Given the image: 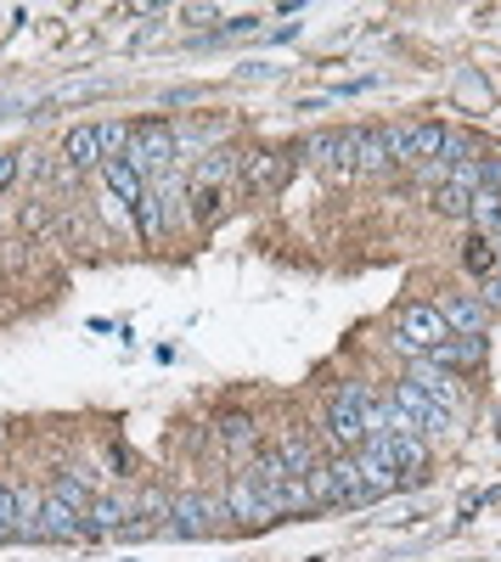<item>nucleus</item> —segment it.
I'll return each mask as SVG.
<instances>
[{"instance_id": "1", "label": "nucleus", "mask_w": 501, "mask_h": 562, "mask_svg": "<svg viewBox=\"0 0 501 562\" xmlns=\"http://www.w3.org/2000/svg\"><path fill=\"white\" fill-rule=\"evenodd\" d=\"M310 490V506H367V479H360V461L349 450H338L333 461H322L315 473L304 479Z\"/></svg>"}, {"instance_id": "2", "label": "nucleus", "mask_w": 501, "mask_h": 562, "mask_svg": "<svg viewBox=\"0 0 501 562\" xmlns=\"http://www.w3.org/2000/svg\"><path fill=\"white\" fill-rule=\"evenodd\" d=\"M450 338V326L439 315V304H400L394 310V344L405 355H434Z\"/></svg>"}, {"instance_id": "3", "label": "nucleus", "mask_w": 501, "mask_h": 562, "mask_svg": "<svg viewBox=\"0 0 501 562\" xmlns=\"http://www.w3.org/2000/svg\"><path fill=\"white\" fill-rule=\"evenodd\" d=\"M293 153H270V147H259V153H243L237 158V186L248 198H277L282 186H288V175H293Z\"/></svg>"}, {"instance_id": "4", "label": "nucleus", "mask_w": 501, "mask_h": 562, "mask_svg": "<svg viewBox=\"0 0 501 562\" xmlns=\"http://www.w3.org/2000/svg\"><path fill=\"white\" fill-rule=\"evenodd\" d=\"M175 147H180V140H175V130L164 124V119H142V124H130V164L135 169H142V175H153V169H175Z\"/></svg>"}, {"instance_id": "5", "label": "nucleus", "mask_w": 501, "mask_h": 562, "mask_svg": "<svg viewBox=\"0 0 501 562\" xmlns=\"http://www.w3.org/2000/svg\"><path fill=\"white\" fill-rule=\"evenodd\" d=\"M293 158L327 169V175H349L360 158V130H315L304 147H293Z\"/></svg>"}, {"instance_id": "6", "label": "nucleus", "mask_w": 501, "mask_h": 562, "mask_svg": "<svg viewBox=\"0 0 501 562\" xmlns=\"http://www.w3.org/2000/svg\"><path fill=\"white\" fill-rule=\"evenodd\" d=\"M214 512H220V501H209V495H198V490L175 495V501H169V524H164V535H175V540H203L209 524H214Z\"/></svg>"}, {"instance_id": "7", "label": "nucleus", "mask_w": 501, "mask_h": 562, "mask_svg": "<svg viewBox=\"0 0 501 562\" xmlns=\"http://www.w3.org/2000/svg\"><path fill=\"white\" fill-rule=\"evenodd\" d=\"M400 411H405V422H412V434L417 439H434V434H445L450 428V411L445 405H434L417 383H394V394H389Z\"/></svg>"}, {"instance_id": "8", "label": "nucleus", "mask_w": 501, "mask_h": 562, "mask_svg": "<svg viewBox=\"0 0 501 562\" xmlns=\"http://www.w3.org/2000/svg\"><path fill=\"white\" fill-rule=\"evenodd\" d=\"M355 461H360V479H367V495H372V501L405 490V479H400V467H394V456H389L383 439H367V445L355 450Z\"/></svg>"}, {"instance_id": "9", "label": "nucleus", "mask_w": 501, "mask_h": 562, "mask_svg": "<svg viewBox=\"0 0 501 562\" xmlns=\"http://www.w3.org/2000/svg\"><path fill=\"white\" fill-rule=\"evenodd\" d=\"M40 540H57V546H68V540H90V518L45 490V506H40Z\"/></svg>"}, {"instance_id": "10", "label": "nucleus", "mask_w": 501, "mask_h": 562, "mask_svg": "<svg viewBox=\"0 0 501 562\" xmlns=\"http://www.w3.org/2000/svg\"><path fill=\"white\" fill-rule=\"evenodd\" d=\"M439 315L450 326V338H485V326H490V310L479 304V293H450Z\"/></svg>"}, {"instance_id": "11", "label": "nucleus", "mask_w": 501, "mask_h": 562, "mask_svg": "<svg viewBox=\"0 0 501 562\" xmlns=\"http://www.w3.org/2000/svg\"><path fill=\"white\" fill-rule=\"evenodd\" d=\"M225 512H232L237 524H270L277 512H270V501L254 490V479L248 473H232V484H225V501H220Z\"/></svg>"}, {"instance_id": "12", "label": "nucleus", "mask_w": 501, "mask_h": 562, "mask_svg": "<svg viewBox=\"0 0 501 562\" xmlns=\"http://www.w3.org/2000/svg\"><path fill=\"white\" fill-rule=\"evenodd\" d=\"M322 428H327V439L338 445V450H360V445H367V422H360V411L349 405V400H338L333 394V405H327V416H322Z\"/></svg>"}, {"instance_id": "13", "label": "nucleus", "mask_w": 501, "mask_h": 562, "mask_svg": "<svg viewBox=\"0 0 501 562\" xmlns=\"http://www.w3.org/2000/svg\"><path fill=\"white\" fill-rule=\"evenodd\" d=\"M85 518H90V540H119L130 529V518H135V506L124 495H97Z\"/></svg>"}, {"instance_id": "14", "label": "nucleus", "mask_w": 501, "mask_h": 562, "mask_svg": "<svg viewBox=\"0 0 501 562\" xmlns=\"http://www.w3.org/2000/svg\"><path fill=\"white\" fill-rule=\"evenodd\" d=\"M63 164H68L74 175L102 169V130H97V124H74V130L63 135Z\"/></svg>"}, {"instance_id": "15", "label": "nucleus", "mask_w": 501, "mask_h": 562, "mask_svg": "<svg viewBox=\"0 0 501 562\" xmlns=\"http://www.w3.org/2000/svg\"><path fill=\"white\" fill-rule=\"evenodd\" d=\"M405 383H417L434 405L457 411V371H445V366H434V360H423V355H417V366H412V378H405Z\"/></svg>"}, {"instance_id": "16", "label": "nucleus", "mask_w": 501, "mask_h": 562, "mask_svg": "<svg viewBox=\"0 0 501 562\" xmlns=\"http://www.w3.org/2000/svg\"><path fill=\"white\" fill-rule=\"evenodd\" d=\"M102 180H108V192L119 198V209H135L147 198V180H142V169H135L130 158H108L102 164Z\"/></svg>"}, {"instance_id": "17", "label": "nucleus", "mask_w": 501, "mask_h": 562, "mask_svg": "<svg viewBox=\"0 0 501 562\" xmlns=\"http://www.w3.org/2000/svg\"><path fill=\"white\" fill-rule=\"evenodd\" d=\"M270 456L282 461V473H288V479H310L315 467H322V461H315V445H310L304 434H282L277 445H270Z\"/></svg>"}, {"instance_id": "18", "label": "nucleus", "mask_w": 501, "mask_h": 562, "mask_svg": "<svg viewBox=\"0 0 501 562\" xmlns=\"http://www.w3.org/2000/svg\"><path fill=\"white\" fill-rule=\"evenodd\" d=\"M220 445L232 450V456H254V450H259V422H254L248 411L220 416Z\"/></svg>"}, {"instance_id": "19", "label": "nucleus", "mask_w": 501, "mask_h": 562, "mask_svg": "<svg viewBox=\"0 0 501 562\" xmlns=\"http://www.w3.org/2000/svg\"><path fill=\"white\" fill-rule=\"evenodd\" d=\"M450 130L445 124H412V135H405V164H439Z\"/></svg>"}, {"instance_id": "20", "label": "nucleus", "mask_w": 501, "mask_h": 562, "mask_svg": "<svg viewBox=\"0 0 501 562\" xmlns=\"http://www.w3.org/2000/svg\"><path fill=\"white\" fill-rule=\"evenodd\" d=\"M383 445H389V456H394V467H400V479L417 484V479H423V461H428V445H423L417 434H394V439H383Z\"/></svg>"}, {"instance_id": "21", "label": "nucleus", "mask_w": 501, "mask_h": 562, "mask_svg": "<svg viewBox=\"0 0 501 562\" xmlns=\"http://www.w3.org/2000/svg\"><path fill=\"white\" fill-rule=\"evenodd\" d=\"M135 231H142L147 243L169 231V203H164V186H147V198L135 203Z\"/></svg>"}, {"instance_id": "22", "label": "nucleus", "mask_w": 501, "mask_h": 562, "mask_svg": "<svg viewBox=\"0 0 501 562\" xmlns=\"http://www.w3.org/2000/svg\"><path fill=\"white\" fill-rule=\"evenodd\" d=\"M423 360H434V366H445V371H463V366H479L485 360V338H445L434 355H423Z\"/></svg>"}, {"instance_id": "23", "label": "nucleus", "mask_w": 501, "mask_h": 562, "mask_svg": "<svg viewBox=\"0 0 501 562\" xmlns=\"http://www.w3.org/2000/svg\"><path fill=\"white\" fill-rule=\"evenodd\" d=\"M434 214H445V220H468V214H474V192H468L457 175H445V180L434 186Z\"/></svg>"}, {"instance_id": "24", "label": "nucleus", "mask_w": 501, "mask_h": 562, "mask_svg": "<svg viewBox=\"0 0 501 562\" xmlns=\"http://www.w3.org/2000/svg\"><path fill=\"white\" fill-rule=\"evenodd\" d=\"M237 158L243 153H203V164H198V175H192V186H225V180H237Z\"/></svg>"}, {"instance_id": "25", "label": "nucleus", "mask_w": 501, "mask_h": 562, "mask_svg": "<svg viewBox=\"0 0 501 562\" xmlns=\"http://www.w3.org/2000/svg\"><path fill=\"white\" fill-rule=\"evenodd\" d=\"M187 203H192L198 225H214L225 214V186H187Z\"/></svg>"}, {"instance_id": "26", "label": "nucleus", "mask_w": 501, "mask_h": 562, "mask_svg": "<svg viewBox=\"0 0 501 562\" xmlns=\"http://www.w3.org/2000/svg\"><path fill=\"white\" fill-rule=\"evenodd\" d=\"M355 169H367V175L394 169V158H389V147H383V130H360V158H355Z\"/></svg>"}, {"instance_id": "27", "label": "nucleus", "mask_w": 501, "mask_h": 562, "mask_svg": "<svg viewBox=\"0 0 501 562\" xmlns=\"http://www.w3.org/2000/svg\"><path fill=\"white\" fill-rule=\"evenodd\" d=\"M463 265H468V276H479V281H485V276H490V270H496L501 259H496L490 237H479V231H474V237L463 243Z\"/></svg>"}, {"instance_id": "28", "label": "nucleus", "mask_w": 501, "mask_h": 562, "mask_svg": "<svg viewBox=\"0 0 501 562\" xmlns=\"http://www.w3.org/2000/svg\"><path fill=\"white\" fill-rule=\"evenodd\" d=\"M40 506H45V495L18 490V540H40Z\"/></svg>"}, {"instance_id": "29", "label": "nucleus", "mask_w": 501, "mask_h": 562, "mask_svg": "<svg viewBox=\"0 0 501 562\" xmlns=\"http://www.w3.org/2000/svg\"><path fill=\"white\" fill-rule=\"evenodd\" d=\"M52 495L68 501L74 512H90V501H97V495L85 490V479H74V473H57V479H52Z\"/></svg>"}, {"instance_id": "30", "label": "nucleus", "mask_w": 501, "mask_h": 562, "mask_svg": "<svg viewBox=\"0 0 501 562\" xmlns=\"http://www.w3.org/2000/svg\"><path fill=\"white\" fill-rule=\"evenodd\" d=\"M468 220H474V231L485 237V231L501 220V192H474V214H468Z\"/></svg>"}, {"instance_id": "31", "label": "nucleus", "mask_w": 501, "mask_h": 562, "mask_svg": "<svg viewBox=\"0 0 501 562\" xmlns=\"http://www.w3.org/2000/svg\"><path fill=\"white\" fill-rule=\"evenodd\" d=\"M18 540V484H0V546Z\"/></svg>"}, {"instance_id": "32", "label": "nucleus", "mask_w": 501, "mask_h": 562, "mask_svg": "<svg viewBox=\"0 0 501 562\" xmlns=\"http://www.w3.org/2000/svg\"><path fill=\"white\" fill-rule=\"evenodd\" d=\"M97 130H102V164L130 153V124H97Z\"/></svg>"}, {"instance_id": "33", "label": "nucleus", "mask_w": 501, "mask_h": 562, "mask_svg": "<svg viewBox=\"0 0 501 562\" xmlns=\"http://www.w3.org/2000/svg\"><path fill=\"white\" fill-rule=\"evenodd\" d=\"M479 304H485L490 315H501V265H496V270L479 281Z\"/></svg>"}, {"instance_id": "34", "label": "nucleus", "mask_w": 501, "mask_h": 562, "mask_svg": "<svg viewBox=\"0 0 501 562\" xmlns=\"http://www.w3.org/2000/svg\"><path fill=\"white\" fill-rule=\"evenodd\" d=\"M479 192H501V158H479Z\"/></svg>"}, {"instance_id": "35", "label": "nucleus", "mask_w": 501, "mask_h": 562, "mask_svg": "<svg viewBox=\"0 0 501 562\" xmlns=\"http://www.w3.org/2000/svg\"><path fill=\"white\" fill-rule=\"evenodd\" d=\"M12 175H18V153H0V186H12Z\"/></svg>"}, {"instance_id": "36", "label": "nucleus", "mask_w": 501, "mask_h": 562, "mask_svg": "<svg viewBox=\"0 0 501 562\" xmlns=\"http://www.w3.org/2000/svg\"><path fill=\"white\" fill-rule=\"evenodd\" d=\"M485 237H490V248H496V259H501V220H496V225L485 231Z\"/></svg>"}]
</instances>
